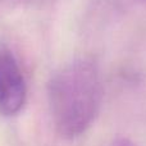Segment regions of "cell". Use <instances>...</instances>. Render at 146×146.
<instances>
[{
    "mask_svg": "<svg viewBox=\"0 0 146 146\" xmlns=\"http://www.w3.org/2000/svg\"><path fill=\"white\" fill-rule=\"evenodd\" d=\"M140 1H142V3H145V4H146V0H140Z\"/></svg>",
    "mask_w": 146,
    "mask_h": 146,
    "instance_id": "cell-5",
    "label": "cell"
},
{
    "mask_svg": "<svg viewBox=\"0 0 146 146\" xmlns=\"http://www.w3.org/2000/svg\"><path fill=\"white\" fill-rule=\"evenodd\" d=\"M110 146H136L133 144V142L131 141V140L128 139H124V137H118L117 140H114L113 142H111Z\"/></svg>",
    "mask_w": 146,
    "mask_h": 146,
    "instance_id": "cell-4",
    "label": "cell"
},
{
    "mask_svg": "<svg viewBox=\"0 0 146 146\" xmlns=\"http://www.w3.org/2000/svg\"><path fill=\"white\" fill-rule=\"evenodd\" d=\"M48 101L51 121L60 137L73 140L87 132L103 101L101 74L96 62L82 56L60 67L49 81Z\"/></svg>",
    "mask_w": 146,
    "mask_h": 146,
    "instance_id": "cell-1",
    "label": "cell"
},
{
    "mask_svg": "<svg viewBox=\"0 0 146 146\" xmlns=\"http://www.w3.org/2000/svg\"><path fill=\"white\" fill-rule=\"evenodd\" d=\"M41 1L42 0H0V8L14 7V5H32Z\"/></svg>",
    "mask_w": 146,
    "mask_h": 146,
    "instance_id": "cell-3",
    "label": "cell"
},
{
    "mask_svg": "<svg viewBox=\"0 0 146 146\" xmlns=\"http://www.w3.org/2000/svg\"><path fill=\"white\" fill-rule=\"evenodd\" d=\"M27 100V83L13 51L0 46V114L14 117Z\"/></svg>",
    "mask_w": 146,
    "mask_h": 146,
    "instance_id": "cell-2",
    "label": "cell"
}]
</instances>
